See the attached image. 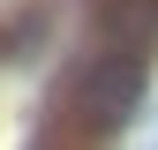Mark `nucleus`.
<instances>
[{"mask_svg":"<svg viewBox=\"0 0 158 150\" xmlns=\"http://www.w3.org/2000/svg\"><path fill=\"white\" fill-rule=\"evenodd\" d=\"M98 30H106L113 53H143L158 38V0H106L98 8Z\"/></svg>","mask_w":158,"mask_h":150,"instance_id":"2","label":"nucleus"},{"mask_svg":"<svg viewBox=\"0 0 158 150\" xmlns=\"http://www.w3.org/2000/svg\"><path fill=\"white\" fill-rule=\"evenodd\" d=\"M143 83H151L143 53H106V60L83 75V120L90 128H121L128 112L143 105Z\"/></svg>","mask_w":158,"mask_h":150,"instance_id":"1","label":"nucleus"}]
</instances>
